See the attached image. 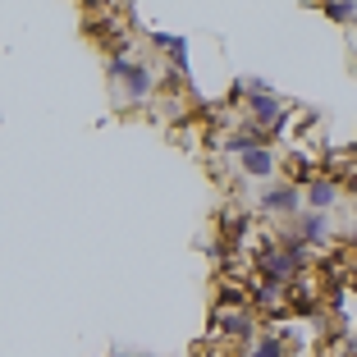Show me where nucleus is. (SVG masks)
<instances>
[{
	"instance_id": "f257e3e1",
	"label": "nucleus",
	"mask_w": 357,
	"mask_h": 357,
	"mask_svg": "<svg viewBox=\"0 0 357 357\" xmlns=\"http://www.w3.org/2000/svg\"><path fill=\"white\" fill-rule=\"evenodd\" d=\"M257 215H266V220H289L294 225L298 215L307 211V202H303V188L298 183H289V178H275V183H266L261 192H257Z\"/></svg>"
},
{
	"instance_id": "f03ea898",
	"label": "nucleus",
	"mask_w": 357,
	"mask_h": 357,
	"mask_svg": "<svg viewBox=\"0 0 357 357\" xmlns=\"http://www.w3.org/2000/svg\"><path fill=\"white\" fill-rule=\"evenodd\" d=\"M211 339H225V344H243V353L257 344V312L252 307H238V312H229V307H211Z\"/></svg>"
},
{
	"instance_id": "7ed1b4c3",
	"label": "nucleus",
	"mask_w": 357,
	"mask_h": 357,
	"mask_svg": "<svg viewBox=\"0 0 357 357\" xmlns=\"http://www.w3.org/2000/svg\"><path fill=\"white\" fill-rule=\"evenodd\" d=\"M289 110V101H284L280 92H275L271 83H261V78H248V105H243V119H252V124H261L266 133L275 128V119Z\"/></svg>"
},
{
	"instance_id": "20e7f679",
	"label": "nucleus",
	"mask_w": 357,
	"mask_h": 357,
	"mask_svg": "<svg viewBox=\"0 0 357 357\" xmlns=\"http://www.w3.org/2000/svg\"><path fill=\"white\" fill-rule=\"evenodd\" d=\"M156 83H160V78H156V69H151V64H142V60H137L133 64V69H128V74L124 78H119V92H115V101H128V105H142V101H151V96H156Z\"/></svg>"
},
{
	"instance_id": "39448f33",
	"label": "nucleus",
	"mask_w": 357,
	"mask_h": 357,
	"mask_svg": "<svg viewBox=\"0 0 357 357\" xmlns=\"http://www.w3.org/2000/svg\"><path fill=\"white\" fill-rule=\"evenodd\" d=\"M289 229H294L307 248H330V243H335V220H330V215H321V211H303Z\"/></svg>"
},
{
	"instance_id": "423d86ee",
	"label": "nucleus",
	"mask_w": 357,
	"mask_h": 357,
	"mask_svg": "<svg viewBox=\"0 0 357 357\" xmlns=\"http://www.w3.org/2000/svg\"><path fill=\"white\" fill-rule=\"evenodd\" d=\"M303 202H307V211L330 215V211L344 202V183H339V178H330V174H321V178H312V183L303 188Z\"/></svg>"
},
{
	"instance_id": "0eeeda50",
	"label": "nucleus",
	"mask_w": 357,
	"mask_h": 357,
	"mask_svg": "<svg viewBox=\"0 0 357 357\" xmlns=\"http://www.w3.org/2000/svg\"><path fill=\"white\" fill-rule=\"evenodd\" d=\"M151 51H165V64L169 69H178V74H188V37H174V32H147Z\"/></svg>"
},
{
	"instance_id": "6e6552de",
	"label": "nucleus",
	"mask_w": 357,
	"mask_h": 357,
	"mask_svg": "<svg viewBox=\"0 0 357 357\" xmlns=\"http://www.w3.org/2000/svg\"><path fill=\"white\" fill-rule=\"evenodd\" d=\"M243 357H289V348H284L280 330H266V335L257 339V344L248 348V353H243Z\"/></svg>"
},
{
	"instance_id": "1a4fd4ad",
	"label": "nucleus",
	"mask_w": 357,
	"mask_h": 357,
	"mask_svg": "<svg viewBox=\"0 0 357 357\" xmlns=\"http://www.w3.org/2000/svg\"><path fill=\"white\" fill-rule=\"evenodd\" d=\"M321 14L335 23H357V0H326L321 5Z\"/></svg>"
},
{
	"instance_id": "9d476101",
	"label": "nucleus",
	"mask_w": 357,
	"mask_h": 357,
	"mask_svg": "<svg viewBox=\"0 0 357 357\" xmlns=\"http://www.w3.org/2000/svg\"><path fill=\"white\" fill-rule=\"evenodd\" d=\"M344 192H348V197H353V202H357V169H353V174H348V178H344Z\"/></svg>"
},
{
	"instance_id": "9b49d317",
	"label": "nucleus",
	"mask_w": 357,
	"mask_h": 357,
	"mask_svg": "<svg viewBox=\"0 0 357 357\" xmlns=\"http://www.w3.org/2000/svg\"><path fill=\"white\" fill-rule=\"evenodd\" d=\"M348 243H353V248H357V215H353V229H348Z\"/></svg>"
},
{
	"instance_id": "f8f14e48",
	"label": "nucleus",
	"mask_w": 357,
	"mask_h": 357,
	"mask_svg": "<svg viewBox=\"0 0 357 357\" xmlns=\"http://www.w3.org/2000/svg\"><path fill=\"white\" fill-rule=\"evenodd\" d=\"M137 357H160V353H137Z\"/></svg>"
},
{
	"instance_id": "ddd939ff",
	"label": "nucleus",
	"mask_w": 357,
	"mask_h": 357,
	"mask_svg": "<svg viewBox=\"0 0 357 357\" xmlns=\"http://www.w3.org/2000/svg\"><path fill=\"white\" fill-rule=\"evenodd\" d=\"M353 32H357V23H353Z\"/></svg>"
}]
</instances>
